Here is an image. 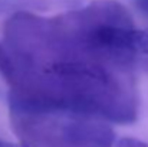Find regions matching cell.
Here are the masks:
<instances>
[{
	"label": "cell",
	"instance_id": "1",
	"mask_svg": "<svg viewBox=\"0 0 148 147\" xmlns=\"http://www.w3.org/2000/svg\"><path fill=\"white\" fill-rule=\"evenodd\" d=\"M20 147H112L106 120L72 111H12Z\"/></svg>",
	"mask_w": 148,
	"mask_h": 147
},
{
	"label": "cell",
	"instance_id": "4",
	"mask_svg": "<svg viewBox=\"0 0 148 147\" xmlns=\"http://www.w3.org/2000/svg\"><path fill=\"white\" fill-rule=\"evenodd\" d=\"M0 147H20L19 143H12V141H6L3 139H0Z\"/></svg>",
	"mask_w": 148,
	"mask_h": 147
},
{
	"label": "cell",
	"instance_id": "2",
	"mask_svg": "<svg viewBox=\"0 0 148 147\" xmlns=\"http://www.w3.org/2000/svg\"><path fill=\"white\" fill-rule=\"evenodd\" d=\"M115 147H148V143L135 137H121L116 139Z\"/></svg>",
	"mask_w": 148,
	"mask_h": 147
},
{
	"label": "cell",
	"instance_id": "3",
	"mask_svg": "<svg viewBox=\"0 0 148 147\" xmlns=\"http://www.w3.org/2000/svg\"><path fill=\"white\" fill-rule=\"evenodd\" d=\"M137 6H138L144 13H148V0H137Z\"/></svg>",
	"mask_w": 148,
	"mask_h": 147
}]
</instances>
